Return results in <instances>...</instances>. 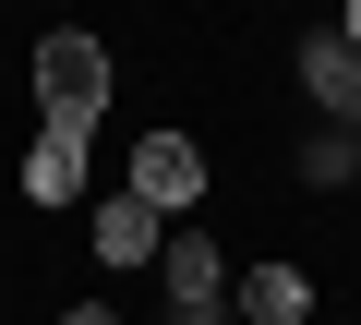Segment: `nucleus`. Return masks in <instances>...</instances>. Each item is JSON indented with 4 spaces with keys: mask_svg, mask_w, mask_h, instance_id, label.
<instances>
[{
    "mask_svg": "<svg viewBox=\"0 0 361 325\" xmlns=\"http://www.w3.org/2000/svg\"><path fill=\"white\" fill-rule=\"evenodd\" d=\"M301 181H313V193L361 181V133H337V121H325V133H301Z\"/></svg>",
    "mask_w": 361,
    "mask_h": 325,
    "instance_id": "6e6552de",
    "label": "nucleus"
},
{
    "mask_svg": "<svg viewBox=\"0 0 361 325\" xmlns=\"http://www.w3.org/2000/svg\"><path fill=\"white\" fill-rule=\"evenodd\" d=\"M337 37H349V49H361V0H349V13H337Z\"/></svg>",
    "mask_w": 361,
    "mask_h": 325,
    "instance_id": "9d476101",
    "label": "nucleus"
},
{
    "mask_svg": "<svg viewBox=\"0 0 361 325\" xmlns=\"http://www.w3.org/2000/svg\"><path fill=\"white\" fill-rule=\"evenodd\" d=\"M85 241H97V265H157V241H169V217H157V205H133V193H109Z\"/></svg>",
    "mask_w": 361,
    "mask_h": 325,
    "instance_id": "423d86ee",
    "label": "nucleus"
},
{
    "mask_svg": "<svg viewBox=\"0 0 361 325\" xmlns=\"http://www.w3.org/2000/svg\"><path fill=\"white\" fill-rule=\"evenodd\" d=\"M301 97H313L337 133H361V49H349L337 25H313V37H301Z\"/></svg>",
    "mask_w": 361,
    "mask_h": 325,
    "instance_id": "20e7f679",
    "label": "nucleus"
},
{
    "mask_svg": "<svg viewBox=\"0 0 361 325\" xmlns=\"http://www.w3.org/2000/svg\"><path fill=\"white\" fill-rule=\"evenodd\" d=\"M109 97H121V61H109V37H85V25H49V37H37V133H85V145H97Z\"/></svg>",
    "mask_w": 361,
    "mask_h": 325,
    "instance_id": "f257e3e1",
    "label": "nucleus"
},
{
    "mask_svg": "<svg viewBox=\"0 0 361 325\" xmlns=\"http://www.w3.org/2000/svg\"><path fill=\"white\" fill-rule=\"evenodd\" d=\"M61 325H121V313H109V301H85V313H61Z\"/></svg>",
    "mask_w": 361,
    "mask_h": 325,
    "instance_id": "1a4fd4ad",
    "label": "nucleus"
},
{
    "mask_svg": "<svg viewBox=\"0 0 361 325\" xmlns=\"http://www.w3.org/2000/svg\"><path fill=\"white\" fill-rule=\"evenodd\" d=\"M205 181H217V169H205V145H193V133H133V181H121L133 205H157L169 229H193Z\"/></svg>",
    "mask_w": 361,
    "mask_h": 325,
    "instance_id": "f03ea898",
    "label": "nucleus"
},
{
    "mask_svg": "<svg viewBox=\"0 0 361 325\" xmlns=\"http://www.w3.org/2000/svg\"><path fill=\"white\" fill-rule=\"evenodd\" d=\"M157 277H169V325H229V253H217V229H169Z\"/></svg>",
    "mask_w": 361,
    "mask_h": 325,
    "instance_id": "7ed1b4c3",
    "label": "nucleus"
},
{
    "mask_svg": "<svg viewBox=\"0 0 361 325\" xmlns=\"http://www.w3.org/2000/svg\"><path fill=\"white\" fill-rule=\"evenodd\" d=\"M85 193V133H37L25 145V205H73Z\"/></svg>",
    "mask_w": 361,
    "mask_h": 325,
    "instance_id": "0eeeda50",
    "label": "nucleus"
},
{
    "mask_svg": "<svg viewBox=\"0 0 361 325\" xmlns=\"http://www.w3.org/2000/svg\"><path fill=\"white\" fill-rule=\"evenodd\" d=\"M301 313H313L301 265H229V325H301Z\"/></svg>",
    "mask_w": 361,
    "mask_h": 325,
    "instance_id": "39448f33",
    "label": "nucleus"
}]
</instances>
